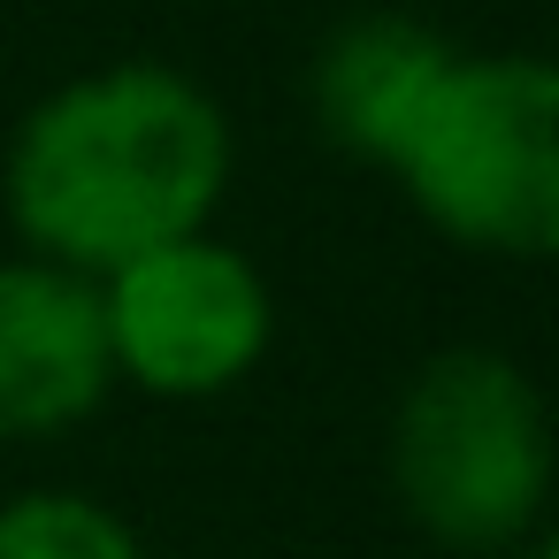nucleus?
I'll return each mask as SVG.
<instances>
[{
	"label": "nucleus",
	"mask_w": 559,
	"mask_h": 559,
	"mask_svg": "<svg viewBox=\"0 0 559 559\" xmlns=\"http://www.w3.org/2000/svg\"><path fill=\"white\" fill-rule=\"evenodd\" d=\"M513 551H521V559H559V528H528Z\"/></svg>",
	"instance_id": "8"
},
{
	"label": "nucleus",
	"mask_w": 559,
	"mask_h": 559,
	"mask_svg": "<svg viewBox=\"0 0 559 559\" xmlns=\"http://www.w3.org/2000/svg\"><path fill=\"white\" fill-rule=\"evenodd\" d=\"M391 490L406 521L467 559L513 551L528 528H544L551 483H559V429L536 376L490 345H444L429 353L383 437Z\"/></svg>",
	"instance_id": "2"
},
{
	"label": "nucleus",
	"mask_w": 559,
	"mask_h": 559,
	"mask_svg": "<svg viewBox=\"0 0 559 559\" xmlns=\"http://www.w3.org/2000/svg\"><path fill=\"white\" fill-rule=\"evenodd\" d=\"M383 177L460 253L559 261V62L452 55Z\"/></svg>",
	"instance_id": "3"
},
{
	"label": "nucleus",
	"mask_w": 559,
	"mask_h": 559,
	"mask_svg": "<svg viewBox=\"0 0 559 559\" xmlns=\"http://www.w3.org/2000/svg\"><path fill=\"white\" fill-rule=\"evenodd\" d=\"M460 47L444 32H429L421 16H399V9H360L345 16L314 62H307V108H314V131L368 162V169H391V154L406 146L414 116L429 108L444 62Z\"/></svg>",
	"instance_id": "6"
},
{
	"label": "nucleus",
	"mask_w": 559,
	"mask_h": 559,
	"mask_svg": "<svg viewBox=\"0 0 559 559\" xmlns=\"http://www.w3.org/2000/svg\"><path fill=\"white\" fill-rule=\"evenodd\" d=\"M100 314H108L116 383L162 406H200L238 391L276 345V292L246 246L215 238V223L108 269Z\"/></svg>",
	"instance_id": "4"
},
{
	"label": "nucleus",
	"mask_w": 559,
	"mask_h": 559,
	"mask_svg": "<svg viewBox=\"0 0 559 559\" xmlns=\"http://www.w3.org/2000/svg\"><path fill=\"white\" fill-rule=\"evenodd\" d=\"M238 146L223 100L177 62H108L62 78L9 139L0 200L24 253L108 276L185 230H207Z\"/></svg>",
	"instance_id": "1"
},
{
	"label": "nucleus",
	"mask_w": 559,
	"mask_h": 559,
	"mask_svg": "<svg viewBox=\"0 0 559 559\" xmlns=\"http://www.w3.org/2000/svg\"><path fill=\"white\" fill-rule=\"evenodd\" d=\"M0 559H154L146 536L78 483L0 498Z\"/></svg>",
	"instance_id": "7"
},
{
	"label": "nucleus",
	"mask_w": 559,
	"mask_h": 559,
	"mask_svg": "<svg viewBox=\"0 0 559 559\" xmlns=\"http://www.w3.org/2000/svg\"><path fill=\"white\" fill-rule=\"evenodd\" d=\"M116 391L100 276L62 261H0V444L85 429Z\"/></svg>",
	"instance_id": "5"
}]
</instances>
